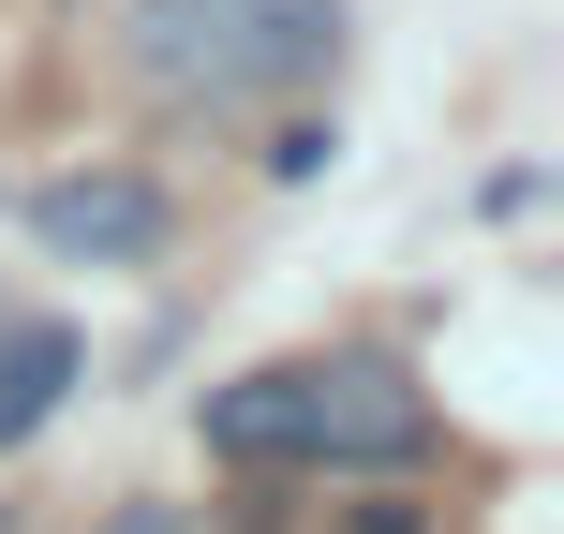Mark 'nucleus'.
Returning a JSON list of instances; mask_svg holds the SVG:
<instances>
[{
    "instance_id": "nucleus-1",
    "label": "nucleus",
    "mask_w": 564,
    "mask_h": 534,
    "mask_svg": "<svg viewBox=\"0 0 564 534\" xmlns=\"http://www.w3.org/2000/svg\"><path fill=\"white\" fill-rule=\"evenodd\" d=\"M208 446L224 460H416L431 446V386L401 357H268L238 386H208Z\"/></svg>"
},
{
    "instance_id": "nucleus-2",
    "label": "nucleus",
    "mask_w": 564,
    "mask_h": 534,
    "mask_svg": "<svg viewBox=\"0 0 564 534\" xmlns=\"http://www.w3.org/2000/svg\"><path fill=\"white\" fill-rule=\"evenodd\" d=\"M119 45H134V75L178 89V105H238V89L327 75L341 59V0H134Z\"/></svg>"
},
{
    "instance_id": "nucleus-3",
    "label": "nucleus",
    "mask_w": 564,
    "mask_h": 534,
    "mask_svg": "<svg viewBox=\"0 0 564 534\" xmlns=\"http://www.w3.org/2000/svg\"><path fill=\"white\" fill-rule=\"evenodd\" d=\"M30 238H45L59 268H149V253H164V194L119 178V164H75V178L30 194Z\"/></svg>"
},
{
    "instance_id": "nucleus-4",
    "label": "nucleus",
    "mask_w": 564,
    "mask_h": 534,
    "mask_svg": "<svg viewBox=\"0 0 564 534\" xmlns=\"http://www.w3.org/2000/svg\"><path fill=\"white\" fill-rule=\"evenodd\" d=\"M59 386H75V327H0V446H30V431L59 416Z\"/></svg>"
}]
</instances>
